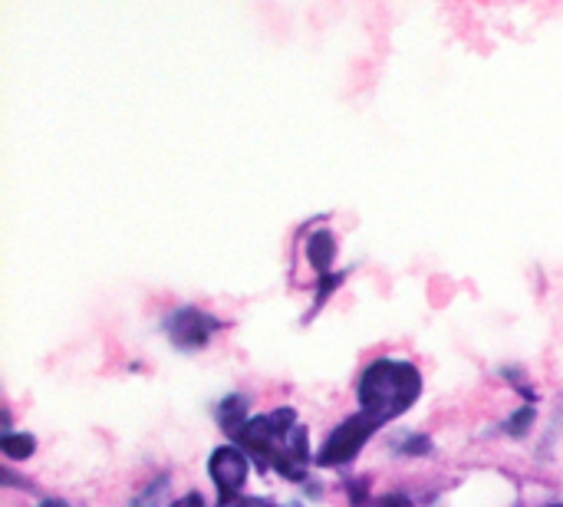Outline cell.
<instances>
[{
	"mask_svg": "<svg viewBox=\"0 0 563 507\" xmlns=\"http://www.w3.org/2000/svg\"><path fill=\"white\" fill-rule=\"evenodd\" d=\"M241 452H251L254 465L274 469L287 482H303L307 478V462H310V442L307 429L297 422L294 409H274L267 416L247 419L244 429L234 436Z\"/></svg>",
	"mask_w": 563,
	"mask_h": 507,
	"instance_id": "6da1fadb",
	"label": "cell"
},
{
	"mask_svg": "<svg viewBox=\"0 0 563 507\" xmlns=\"http://www.w3.org/2000/svg\"><path fill=\"white\" fill-rule=\"evenodd\" d=\"M422 396V376L406 360H376L360 379V412L373 416L379 426L406 416Z\"/></svg>",
	"mask_w": 563,
	"mask_h": 507,
	"instance_id": "7a4b0ae2",
	"label": "cell"
},
{
	"mask_svg": "<svg viewBox=\"0 0 563 507\" xmlns=\"http://www.w3.org/2000/svg\"><path fill=\"white\" fill-rule=\"evenodd\" d=\"M376 429H383V426H379L373 416H366V412L346 419L343 426H336V429L330 432V439H327L323 449L317 452V465H320V469H343V465H350V462L360 455V449L369 442V436H373Z\"/></svg>",
	"mask_w": 563,
	"mask_h": 507,
	"instance_id": "3957f363",
	"label": "cell"
},
{
	"mask_svg": "<svg viewBox=\"0 0 563 507\" xmlns=\"http://www.w3.org/2000/svg\"><path fill=\"white\" fill-rule=\"evenodd\" d=\"M208 475L218 488V502L221 505H231L238 502V495L244 492L247 485V455L234 445H224L211 455L208 462Z\"/></svg>",
	"mask_w": 563,
	"mask_h": 507,
	"instance_id": "277c9868",
	"label": "cell"
},
{
	"mask_svg": "<svg viewBox=\"0 0 563 507\" xmlns=\"http://www.w3.org/2000/svg\"><path fill=\"white\" fill-rule=\"evenodd\" d=\"M218 327L221 323L211 313L198 310V307H181L165 320V330H168V337H172V343L178 350H201Z\"/></svg>",
	"mask_w": 563,
	"mask_h": 507,
	"instance_id": "5b68a950",
	"label": "cell"
},
{
	"mask_svg": "<svg viewBox=\"0 0 563 507\" xmlns=\"http://www.w3.org/2000/svg\"><path fill=\"white\" fill-rule=\"evenodd\" d=\"M307 257H310V264H313V271H317L320 277L333 274V271H330V267H333V257H336V241H333V234H330V231H317V234L307 241Z\"/></svg>",
	"mask_w": 563,
	"mask_h": 507,
	"instance_id": "8992f818",
	"label": "cell"
},
{
	"mask_svg": "<svg viewBox=\"0 0 563 507\" xmlns=\"http://www.w3.org/2000/svg\"><path fill=\"white\" fill-rule=\"evenodd\" d=\"M244 399L241 396H231V399H224L221 403V409H218V419H221V429L234 439L241 429H244V422H247V416H244Z\"/></svg>",
	"mask_w": 563,
	"mask_h": 507,
	"instance_id": "52a82bcc",
	"label": "cell"
},
{
	"mask_svg": "<svg viewBox=\"0 0 563 507\" xmlns=\"http://www.w3.org/2000/svg\"><path fill=\"white\" fill-rule=\"evenodd\" d=\"M0 449L7 459H30L36 452V439L33 436H16V432H3Z\"/></svg>",
	"mask_w": 563,
	"mask_h": 507,
	"instance_id": "ba28073f",
	"label": "cell"
},
{
	"mask_svg": "<svg viewBox=\"0 0 563 507\" xmlns=\"http://www.w3.org/2000/svg\"><path fill=\"white\" fill-rule=\"evenodd\" d=\"M531 422H534V409H521V412L511 419L508 432H511V436H525V432L531 429Z\"/></svg>",
	"mask_w": 563,
	"mask_h": 507,
	"instance_id": "9c48e42d",
	"label": "cell"
},
{
	"mask_svg": "<svg viewBox=\"0 0 563 507\" xmlns=\"http://www.w3.org/2000/svg\"><path fill=\"white\" fill-rule=\"evenodd\" d=\"M165 488H168V478H158V482H152V488H148V495H142V498H135V502H132V507H155V502H152V498H155V495H162Z\"/></svg>",
	"mask_w": 563,
	"mask_h": 507,
	"instance_id": "30bf717a",
	"label": "cell"
},
{
	"mask_svg": "<svg viewBox=\"0 0 563 507\" xmlns=\"http://www.w3.org/2000/svg\"><path fill=\"white\" fill-rule=\"evenodd\" d=\"M376 507H412V502H409L406 495H386Z\"/></svg>",
	"mask_w": 563,
	"mask_h": 507,
	"instance_id": "8fae6325",
	"label": "cell"
},
{
	"mask_svg": "<svg viewBox=\"0 0 563 507\" xmlns=\"http://www.w3.org/2000/svg\"><path fill=\"white\" fill-rule=\"evenodd\" d=\"M172 507H205V498L201 495H188V498H178Z\"/></svg>",
	"mask_w": 563,
	"mask_h": 507,
	"instance_id": "7c38bea8",
	"label": "cell"
},
{
	"mask_svg": "<svg viewBox=\"0 0 563 507\" xmlns=\"http://www.w3.org/2000/svg\"><path fill=\"white\" fill-rule=\"evenodd\" d=\"M36 507H69V505H66V502H56V498H53V502H43V505H36Z\"/></svg>",
	"mask_w": 563,
	"mask_h": 507,
	"instance_id": "4fadbf2b",
	"label": "cell"
},
{
	"mask_svg": "<svg viewBox=\"0 0 563 507\" xmlns=\"http://www.w3.org/2000/svg\"><path fill=\"white\" fill-rule=\"evenodd\" d=\"M221 507H251V498H247V502H231V505H221Z\"/></svg>",
	"mask_w": 563,
	"mask_h": 507,
	"instance_id": "5bb4252c",
	"label": "cell"
},
{
	"mask_svg": "<svg viewBox=\"0 0 563 507\" xmlns=\"http://www.w3.org/2000/svg\"><path fill=\"white\" fill-rule=\"evenodd\" d=\"M548 507H563V505H548Z\"/></svg>",
	"mask_w": 563,
	"mask_h": 507,
	"instance_id": "9a60e30c",
	"label": "cell"
}]
</instances>
